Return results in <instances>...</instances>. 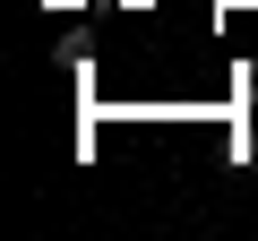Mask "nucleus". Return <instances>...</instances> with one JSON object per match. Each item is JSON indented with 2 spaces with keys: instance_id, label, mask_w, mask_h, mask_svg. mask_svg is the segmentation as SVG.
Instances as JSON below:
<instances>
[{
  "instance_id": "1",
  "label": "nucleus",
  "mask_w": 258,
  "mask_h": 241,
  "mask_svg": "<svg viewBox=\"0 0 258 241\" xmlns=\"http://www.w3.org/2000/svg\"><path fill=\"white\" fill-rule=\"evenodd\" d=\"M241 86H249V103H258V61H249V69H241Z\"/></svg>"
}]
</instances>
